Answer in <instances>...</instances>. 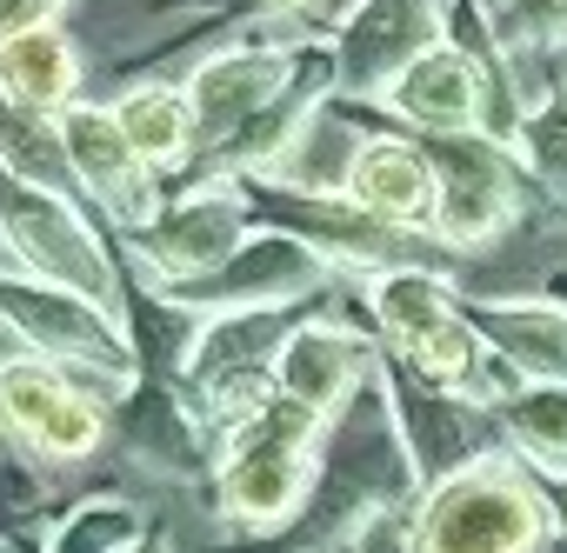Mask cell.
<instances>
[{
  "mask_svg": "<svg viewBox=\"0 0 567 553\" xmlns=\"http://www.w3.org/2000/svg\"><path fill=\"white\" fill-rule=\"evenodd\" d=\"M547 546H567L560 507L514 447H494L474 467L421 487V500L401 520V553H547Z\"/></svg>",
  "mask_w": 567,
  "mask_h": 553,
  "instance_id": "cell-1",
  "label": "cell"
},
{
  "mask_svg": "<svg viewBox=\"0 0 567 553\" xmlns=\"http://www.w3.org/2000/svg\"><path fill=\"white\" fill-rule=\"evenodd\" d=\"M321 440H328V420L315 407L274 394L254 420H240L234 434H220L214 513L234 533H247V540H280L301 520V507L315 500Z\"/></svg>",
  "mask_w": 567,
  "mask_h": 553,
  "instance_id": "cell-2",
  "label": "cell"
},
{
  "mask_svg": "<svg viewBox=\"0 0 567 553\" xmlns=\"http://www.w3.org/2000/svg\"><path fill=\"white\" fill-rule=\"evenodd\" d=\"M0 253L28 281H48V288L74 294L127 327V314H134L127 267H121L114 240H101L94 220L81 213V194L34 187V180L0 167Z\"/></svg>",
  "mask_w": 567,
  "mask_h": 553,
  "instance_id": "cell-3",
  "label": "cell"
},
{
  "mask_svg": "<svg viewBox=\"0 0 567 553\" xmlns=\"http://www.w3.org/2000/svg\"><path fill=\"white\" fill-rule=\"evenodd\" d=\"M427 160L441 174V207H434V233L427 240L454 260V273L474 253H501L527 227L540 187L527 180L514 147H501L487 134H434Z\"/></svg>",
  "mask_w": 567,
  "mask_h": 553,
  "instance_id": "cell-4",
  "label": "cell"
},
{
  "mask_svg": "<svg viewBox=\"0 0 567 553\" xmlns=\"http://www.w3.org/2000/svg\"><path fill=\"white\" fill-rule=\"evenodd\" d=\"M0 314H8V321L34 341L41 361L68 367V374H74L81 387H94L107 407H121L127 394H141L147 367H141V354H134V334H127L121 321H107L101 307H87V301L48 288V281H28V273H14V267H0Z\"/></svg>",
  "mask_w": 567,
  "mask_h": 553,
  "instance_id": "cell-5",
  "label": "cell"
},
{
  "mask_svg": "<svg viewBox=\"0 0 567 553\" xmlns=\"http://www.w3.org/2000/svg\"><path fill=\"white\" fill-rule=\"evenodd\" d=\"M254 227H260V213H254L247 180H194L181 200L161 207V220L114 233V247L141 288H174V281H200L227 253H240V240Z\"/></svg>",
  "mask_w": 567,
  "mask_h": 553,
  "instance_id": "cell-6",
  "label": "cell"
},
{
  "mask_svg": "<svg viewBox=\"0 0 567 553\" xmlns=\"http://www.w3.org/2000/svg\"><path fill=\"white\" fill-rule=\"evenodd\" d=\"M341 273L295 233L280 227H254L240 240V253H227L214 273L200 281H174V288H154L167 294L174 307L200 314V321H220V314H260V307H301V301H321L334 294Z\"/></svg>",
  "mask_w": 567,
  "mask_h": 553,
  "instance_id": "cell-7",
  "label": "cell"
},
{
  "mask_svg": "<svg viewBox=\"0 0 567 553\" xmlns=\"http://www.w3.org/2000/svg\"><path fill=\"white\" fill-rule=\"evenodd\" d=\"M454 0H361V8L334 28V101L374 107L421 54L447 41Z\"/></svg>",
  "mask_w": 567,
  "mask_h": 553,
  "instance_id": "cell-8",
  "label": "cell"
},
{
  "mask_svg": "<svg viewBox=\"0 0 567 553\" xmlns=\"http://www.w3.org/2000/svg\"><path fill=\"white\" fill-rule=\"evenodd\" d=\"M54 127H61V154H68L74 194H81V200H94V207H101V220H107L114 233H134V227L161 220L167 187H161V174L134 154V140L121 134L114 101L81 94L74 107H61V114H54Z\"/></svg>",
  "mask_w": 567,
  "mask_h": 553,
  "instance_id": "cell-9",
  "label": "cell"
},
{
  "mask_svg": "<svg viewBox=\"0 0 567 553\" xmlns=\"http://www.w3.org/2000/svg\"><path fill=\"white\" fill-rule=\"evenodd\" d=\"M0 427H8L34 460H54V467H74V460H94L114 434V407L81 387L68 367L54 361H28V367H8L0 374Z\"/></svg>",
  "mask_w": 567,
  "mask_h": 553,
  "instance_id": "cell-10",
  "label": "cell"
},
{
  "mask_svg": "<svg viewBox=\"0 0 567 553\" xmlns=\"http://www.w3.org/2000/svg\"><path fill=\"white\" fill-rule=\"evenodd\" d=\"M381 380H388L394 427H401V447H408V460H414L421 487H434V480H447V473L474 467L481 453L507 447V440H501V420H494L487 407H474V400H461V394L427 387V380H421L408 361H394L388 347H381Z\"/></svg>",
  "mask_w": 567,
  "mask_h": 553,
  "instance_id": "cell-11",
  "label": "cell"
},
{
  "mask_svg": "<svg viewBox=\"0 0 567 553\" xmlns=\"http://www.w3.org/2000/svg\"><path fill=\"white\" fill-rule=\"evenodd\" d=\"M315 48H247V41H220L214 54H200L187 67V101L200 114V147L227 140L234 127H247L254 114H267L280 94L301 81Z\"/></svg>",
  "mask_w": 567,
  "mask_h": 553,
  "instance_id": "cell-12",
  "label": "cell"
},
{
  "mask_svg": "<svg viewBox=\"0 0 567 553\" xmlns=\"http://www.w3.org/2000/svg\"><path fill=\"white\" fill-rule=\"evenodd\" d=\"M341 194L374 213L381 227H401V233H434V207H441V174L427 160V140L421 134H401V127H368L361 147H354V167L341 180Z\"/></svg>",
  "mask_w": 567,
  "mask_h": 553,
  "instance_id": "cell-13",
  "label": "cell"
},
{
  "mask_svg": "<svg viewBox=\"0 0 567 553\" xmlns=\"http://www.w3.org/2000/svg\"><path fill=\"white\" fill-rule=\"evenodd\" d=\"M374 367H381V341L374 334H354L348 321L315 314V321L295 327L288 347H280L274 380H280V394H288V400H301L321 420H334V414H348L361 400V387L374 380Z\"/></svg>",
  "mask_w": 567,
  "mask_h": 553,
  "instance_id": "cell-14",
  "label": "cell"
},
{
  "mask_svg": "<svg viewBox=\"0 0 567 553\" xmlns=\"http://www.w3.org/2000/svg\"><path fill=\"white\" fill-rule=\"evenodd\" d=\"M461 301L481 341L501 354V367L520 387L567 380V301H547V294H461Z\"/></svg>",
  "mask_w": 567,
  "mask_h": 553,
  "instance_id": "cell-15",
  "label": "cell"
},
{
  "mask_svg": "<svg viewBox=\"0 0 567 553\" xmlns=\"http://www.w3.org/2000/svg\"><path fill=\"white\" fill-rule=\"evenodd\" d=\"M361 294V314L374 327V341L388 354H408L421 347L427 334H441L447 321H461V281L447 267H388V273H368V281H354Z\"/></svg>",
  "mask_w": 567,
  "mask_h": 553,
  "instance_id": "cell-16",
  "label": "cell"
},
{
  "mask_svg": "<svg viewBox=\"0 0 567 553\" xmlns=\"http://www.w3.org/2000/svg\"><path fill=\"white\" fill-rule=\"evenodd\" d=\"M81 81H87V61L68 21H41V28H21L14 41H0V101L8 107L54 121L61 107L81 101Z\"/></svg>",
  "mask_w": 567,
  "mask_h": 553,
  "instance_id": "cell-17",
  "label": "cell"
},
{
  "mask_svg": "<svg viewBox=\"0 0 567 553\" xmlns=\"http://www.w3.org/2000/svg\"><path fill=\"white\" fill-rule=\"evenodd\" d=\"M114 121L134 140V154L167 180V174H194L200 160V114L187 101V81H127L114 94Z\"/></svg>",
  "mask_w": 567,
  "mask_h": 553,
  "instance_id": "cell-18",
  "label": "cell"
},
{
  "mask_svg": "<svg viewBox=\"0 0 567 553\" xmlns=\"http://www.w3.org/2000/svg\"><path fill=\"white\" fill-rule=\"evenodd\" d=\"M501 440L540 473V480H567V380H547V387H514L501 407Z\"/></svg>",
  "mask_w": 567,
  "mask_h": 553,
  "instance_id": "cell-19",
  "label": "cell"
},
{
  "mask_svg": "<svg viewBox=\"0 0 567 553\" xmlns=\"http://www.w3.org/2000/svg\"><path fill=\"white\" fill-rule=\"evenodd\" d=\"M154 520L127 500V493H87L81 507H68L48 533V553H127Z\"/></svg>",
  "mask_w": 567,
  "mask_h": 553,
  "instance_id": "cell-20",
  "label": "cell"
},
{
  "mask_svg": "<svg viewBox=\"0 0 567 553\" xmlns=\"http://www.w3.org/2000/svg\"><path fill=\"white\" fill-rule=\"evenodd\" d=\"M0 167L21 174V180H34V187L74 194V174H68V154H61V127L48 114L8 107V101H0Z\"/></svg>",
  "mask_w": 567,
  "mask_h": 553,
  "instance_id": "cell-21",
  "label": "cell"
},
{
  "mask_svg": "<svg viewBox=\"0 0 567 553\" xmlns=\"http://www.w3.org/2000/svg\"><path fill=\"white\" fill-rule=\"evenodd\" d=\"M527 180L540 187V200L567 207V94H554L547 107H534L520 121V140H514Z\"/></svg>",
  "mask_w": 567,
  "mask_h": 553,
  "instance_id": "cell-22",
  "label": "cell"
},
{
  "mask_svg": "<svg viewBox=\"0 0 567 553\" xmlns=\"http://www.w3.org/2000/svg\"><path fill=\"white\" fill-rule=\"evenodd\" d=\"M487 28H494L501 61H540L567 48V0H501Z\"/></svg>",
  "mask_w": 567,
  "mask_h": 553,
  "instance_id": "cell-23",
  "label": "cell"
},
{
  "mask_svg": "<svg viewBox=\"0 0 567 553\" xmlns=\"http://www.w3.org/2000/svg\"><path fill=\"white\" fill-rule=\"evenodd\" d=\"M74 0H0V41H14L21 28H41V21H68Z\"/></svg>",
  "mask_w": 567,
  "mask_h": 553,
  "instance_id": "cell-24",
  "label": "cell"
},
{
  "mask_svg": "<svg viewBox=\"0 0 567 553\" xmlns=\"http://www.w3.org/2000/svg\"><path fill=\"white\" fill-rule=\"evenodd\" d=\"M127 553H174V533H161V526H147V533H141V540H134Z\"/></svg>",
  "mask_w": 567,
  "mask_h": 553,
  "instance_id": "cell-25",
  "label": "cell"
},
{
  "mask_svg": "<svg viewBox=\"0 0 567 553\" xmlns=\"http://www.w3.org/2000/svg\"><path fill=\"white\" fill-rule=\"evenodd\" d=\"M481 8H487V14H494V8H501V0H481Z\"/></svg>",
  "mask_w": 567,
  "mask_h": 553,
  "instance_id": "cell-26",
  "label": "cell"
}]
</instances>
